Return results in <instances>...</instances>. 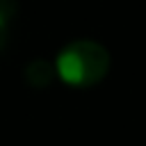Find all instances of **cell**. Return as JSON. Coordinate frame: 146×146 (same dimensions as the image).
Segmentation results:
<instances>
[{
	"label": "cell",
	"instance_id": "2",
	"mask_svg": "<svg viewBox=\"0 0 146 146\" xmlns=\"http://www.w3.org/2000/svg\"><path fill=\"white\" fill-rule=\"evenodd\" d=\"M52 78H55V66L46 59H34L25 66V80L36 89L48 87L52 82Z\"/></svg>",
	"mask_w": 146,
	"mask_h": 146
},
{
	"label": "cell",
	"instance_id": "1",
	"mask_svg": "<svg viewBox=\"0 0 146 146\" xmlns=\"http://www.w3.org/2000/svg\"><path fill=\"white\" fill-rule=\"evenodd\" d=\"M110 71V52L105 46L89 41V39H78L64 46L55 59V73L66 82L68 87H94L98 84Z\"/></svg>",
	"mask_w": 146,
	"mask_h": 146
},
{
	"label": "cell",
	"instance_id": "3",
	"mask_svg": "<svg viewBox=\"0 0 146 146\" xmlns=\"http://www.w3.org/2000/svg\"><path fill=\"white\" fill-rule=\"evenodd\" d=\"M14 14H16V0H0V50L7 43L9 25H11Z\"/></svg>",
	"mask_w": 146,
	"mask_h": 146
}]
</instances>
